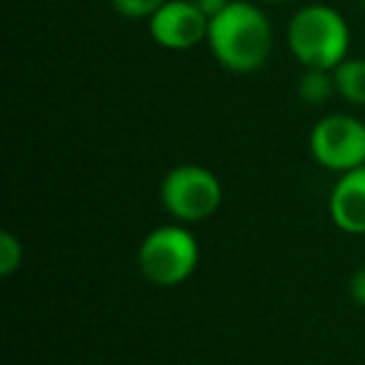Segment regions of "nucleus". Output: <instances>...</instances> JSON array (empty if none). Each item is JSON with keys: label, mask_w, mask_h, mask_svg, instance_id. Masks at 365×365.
<instances>
[{"label": "nucleus", "mask_w": 365, "mask_h": 365, "mask_svg": "<svg viewBox=\"0 0 365 365\" xmlns=\"http://www.w3.org/2000/svg\"><path fill=\"white\" fill-rule=\"evenodd\" d=\"M205 43L225 71L245 76L268 63L273 26L258 6L248 0H230L218 16L210 18Z\"/></svg>", "instance_id": "obj_1"}, {"label": "nucleus", "mask_w": 365, "mask_h": 365, "mask_svg": "<svg viewBox=\"0 0 365 365\" xmlns=\"http://www.w3.org/2000/svg\"><path fill=\"white\" fill-rule=\"evenodd\" d=\"M285 41L300 66L333 71L348 58L350 28L335 8L313 3L290 18Z\"/></svg>", "instance_id": "obj_2"}, {"label": "nucleus", "mask_w": 365, "mask_h": 365, "mask_svg": "<svg viewBox=\"0 0 365 365\" xmlns=\"http://www.w3.org/2000/svg\"><path fill=\"white\" fill-rule=\"evenodd\" d=\"M200 243L182 223L153 228L138 248V270L155 288H175L198 270Z\"/></svg>", "instance_id": "obj_3"}, {"label": "nucleus", "mask_w": 365, "mask_h": 365, "mask_svg": "<svg viewBox=\"0 0 365 365\" xmlns=\"http://www.w3.org/2000/svg\"><path fill=\"white\" fill-rule=\"evenodd\" d=\"M163 208L178 223H200L215 215L223 205V182L210 168L182 163L165 173L158 188Z\"/></svg>", "instance_id": "obj_4"}, {"label": "nucleus", "mask_w": 365, "mask_h": 365, "mask_svg": "<svg viewBox=\"0 0 365 365\" xmlns=\"http://www.w3.org/2000/svg\"><path fill=\"white\" fill-rule=\"evenodd\" d=\"M308 150L320 168L338 175L365 165V123L345 113L320 118L308 135Z\"/></svg>", "instance_id": "obj_5"}, {"label": "nucleus", "mask_w": 365, "mask_h": 365, "mask_svg": "<svg viewBox=\"0 0 365 365\" xmlns=\"http://www.w3.org/2000/svg\"><path fill=\"white\" fill-rule=\"evenodd\" d=\"M210 18L190 0H168L160 11L148 18L150 38L168 51H190L208 38Z\"/></svg>", "instance_id": "obj_6"}, {"label": "nucleus", "mask_w": 365, "mask_h": 365, "mask_svg": "<svg viewBox=\"0 0 365 365\" xmlns=\"http://www.w3.org/2000/svg\"><path fill=\"white\" fill-rule=\"evenodd\" d=\"M328 213L340 233L365 235V165L340 173L330 190Z\"/></svg>", "instance_id": "obj_7"}, {"label": "nucleus", "mask_w": 365, "mask_h": 365, "mask_svg": "<svg viewBox=\"0 0 365 365\" xmlns=\"http://www.w3.org/2000/svg\"><path fill=\"white\" fill-rule=\"evenodd\" d=\"M338 96L350 106H365V58H345L333 68Z\"/></svg>", "instance_id": "obj_8"}, {"label": "nucleus", "mask_w": 365, "mask_h": 365, "mask_svg": "<svg viewBox=\"0 0 365 365\" xmlns=\"http://www.w3.org/2000/svg\"><path fill=\"white\" fill-rule=\"evenodd\" d=\"M338 93L333 71L325 68H305L298 81V96L308 106H325Z\"/></svg>", "instance_id": "obj_9"}, {"label": "nucleus", "mask_w": 365, "mask_h": 365, "mask_svg": "<svg viewBox=\"0 0 365 365\" xmlns=\"http://www.w3.org/2000/svg\"><path fill=\"white\" fill-rule=\"evenodd\" d=\"M23 263V243L16 233L3 230L0 233V275L11 278Z\"/></svg>", "instance_id": "obj_10"}, {"label": "nucleus", "mask_w": 365, "mask_h": 365, "mask_svg": "<svg viewBox=\"0 0 365 365\" xmlns=\"http://www.w3.org/2000/svg\"><path fill=\"white\" fill-rule=\"evenodd\" d=\"M115 13L130 21H140V18H150L155 11H160L168 0H110Z\"/></svg>", "instance_id": "obj_11"}, {"label": "nucleus", "mask_w": 365, "mask_h": 365, "mask_svg": "<svg viewBox=\"0 0 365 365\" xmlns=\"http://www.w3.org/2000/svg\"><path fill=\"white\" fill-rule=\"evenodd\" d=\"M348 293H350V298H353V303L358 305V308H365V265H360V268L350 275Z\"/></svg>", "instance_id": "obj_12"}, {"label": "nucleus", "mask_w": 365, "mask_h": 365, "mask_svg": "<svg viewBox=\"0 0 365 365\" xmlns=\"http://www.w3.org/2000/svg\"><path fill=\"white\" fill-rule=\"evenodd\" d=\"M190 3H193L198 11H203L208 18H213V16H218L225 6H228L230 0H190Z\"/></svg>", "instance_id": "obj_13"}, {"label": "nucleus", "mask_w": 365, "mask_h": 365, "mask_svg": "<svg viewBox=\"0 0 365 365\" xmlns=\"http://www.w3.org/2000/svg\"><path fill=\"white\" fill-rule=\"evenodd\" d=\"M265 3H288V0H265Z\"/></svg>", "instance_id": "obj_14"}]
</instances>
